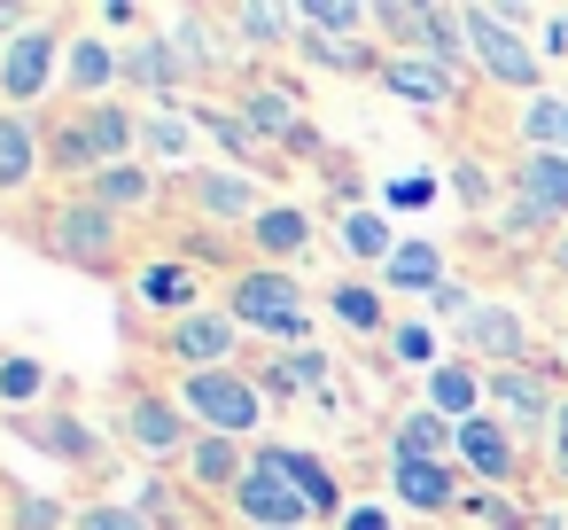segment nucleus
<instances>
[{
  "label": "nucleus",
  "mask_w": 568,
  "mask_h": 530,
  "mask_svg": "<svg viewBox=\"0 0 568 530\" xmlns=\"http://www.w3.org/2000/svg\"><path fill=\"white\" fill-rule=\"evenodd\" d=\"M79 530H156V522H149L133 499H87V507H79Z\"/></svg>",
  "instance_id": "09e8293b"
},
{
  "label": "nucleus",
  "mask_w": 568,
  "mask_h": 530,
  "mask_svg": "<svg viewBox=\"0 0 568 530\" xmlns=\"http://www.w3.org/2000/svg\"><path fill=\"white\" fill-rule=\"evenodd\" d=\"M156 359H164L172 374H211V367H242L250 351H242L234 312H226V304H203V312H187V320L156 328Z\"/></svg>",
  "instance_id": "9d476101"
},
{
  "label": "nucleus",
  "mask_w": 568,
  "mask_h": 530,
  "mask_svg": "<svg viewBox=\"0 0 568 530\" xmlns=\"http://www.w3.org/2000/svg\"><path fill=\"white\" fill-rule=\"evenodd\" d=\"M219 24H226V48L250 56V63L296 48V9L288 0H234V9H219Z\"/></svg>",
  "instance_id": "4be33fe9"
},
{
  "label": "nucleus",
  "mask_w": 568,
  "mask_h": 530,
  "mask_svg": "<svg viewBox=\"0 0 568 530\" xmlns=\"http://www.w3.org/2000/svg\"><path fill=\"white\" fill-rule=\"evenodd\" d=\"M436 196H444L436 172H397V180L382 188V211H389V219H420V211H436Z\"/></svg>",
  "instance_id": "49530a36"
},
{
  "label": "nucleus",
  "mask_w": 568,
  "mask_h": 530,
  "mask_svg": "<svg viewBox=\"0 0 568 530\" xmlns=\"http://www.w3.org/2000/svg\"><path fill=\"white\" fill-rule=\"evenodd\" d=\"M335 530H397V514H389V507H382V499H351V507H343V522H335Z\"/></svg>",
  "instance_id": "603ef678"
},
{
  "label": "nucleus",
  "mask_w": 568,
  "mask_h": 530,
  "mask_svg": "<svg viewBox=\"0 0 568 530\" xmlns=\"http://www.w3.org/2000/svg\"><path fill=\"white\" fill-rule=\"evenodd\" d=\"M40 141H48V172H55V180L87 188V180L102 172V157H94V133H87V118H79V110H71V118H48V126H40Z\"/></svg>",
  "instance_id": "72a5a7b5"
},
{
  "label": "nucleus",
  "mask_w": 568,
  "mask_h": 530,
  "mask_svg": "<svg viewBox=\"0 0 568 530\" xmlns=\"http://www.w3.org/2000/svg\"><path fill=\"white\" fill-rule=\"evenodd\" d=\"M382 483H389V499L397 507H413V514H459V499H467V476H459V460H405V452H382Z\"/></svg>",
  "instance_id": "a211bd4d"
},
{
  "label": "nucleus",
  "mask_w": 568,
  "mask_h": 530,
  "mask_svg": "<svg viewBox=\"0 0 568 530\" xmlns=\"http://www.w3.org/2000/svg\"><path fill=\"white\" fill-rule=\"evenodd\" d=\"M452 351L436 343V320H397L389 328V367H405V374H436Z\"/></svg>",
  "instance_id": "79ce46f5"
},
{
  "label": "nucleus",
  "mask_w": 568,
  "mask_h": 530,
  "mask_svg": "<svg viewBox=\"0 0 568 530\" xmlns=\"http://www.w3.org/2000/svg\"><path fill=\"white\" fill-rule=\"evenodd\" d=\"M125 227H133V219H118V211L94 203L87 188H71V196H55V203L40 211V250H48L55 266L110 273V266L125 258Z\"/></svg>",
  "instance_id": "f03ea898"
},
{
  "label": "nucleus",
  "mask_w": 568,
  "mask_h": 530,
  "mask_svg": "<svg viewBox=\"0 0 568 530\" xmlns=\"http://www.w3.org/2000/svg\"><path fill=\"white\" fill-rule=\"evenodd\" d=\"M514 196H529L537 211H552V219L568 227V157L521 149V157H514Z\"/></svg>",
  "instance_id": "4c0bfd02"
},
{
  "label": "nucleus",
  "mask_w": 568,
  "mask_h": 530,
  "mask_svg": "<svg viewBox=\"0 0 568 530\" xmlns=\"http://www.w3.org/2000/svg\"><path fill=\"white\" fill-rule=\"evenodd\" d=\"M172 398L195 429L211 437H242V444H265V390L250 382V367H211V374H172Z\"/></svg>",
  "instance_id": "7ed1b4c3"
},
{
  "label": "nucleus",
  "mask_w": 568,
  "mask_h": 530,
  "mask_svg": "<svg viewBox=\"0 0 568 530\" xmlns=\"http://www.w3.org/2000/svg\"><path fill=\"white\" fill-rule=\"evenodd\" d=\"M118 437L141 452V460H187V444H195V421L180 413V398H172V382L156 390V382H125L118 390Z\"/></svg>",
  "instance_id": "6e6552de"
},
{
  "label": "nucleus",
  "mask_w": 568,
  "mask_h": 530,
  "mask_svg": "<svg viewBox=\"0 0 568 530\" xmlns=\"http://www.w3.org/2000/svg\"><path fill=\"white\" fill-rule=\"evenodd\" d=\"M296 32L358 40V32H374V9H358V0H304V9H296Z\"/></svg>",
  "instance_id": "a19ab883"
},
{
  "label": "nucleus",
  "mask_w": 568,
  "mask_h": 530,
  "mask_svg": "<svg viewBox=\"0 0 568 530\" xmlns=\"http://www.w3.org/2000/svg\"><path fill=\"white\" fill-rule=\"evenodd\" d=\"M187 110H195L203 141H211V149H219V157H226L234 172H257V180H265V172H281V164H273V149L257 141V126H250V118H242L234 102H187Z\"/></svg>",
  "instance_id": "a878e982"
},
{
  "label": "nucleus",
  "mask_w": 568,
  "mask_h": 530,
  "mask_svg": "<svg viewBox=\"0 0 568 530\" xmlns=\"http://www.w3.org/2000/svg\"><path fill=\"white\" fill-rule=\"evenodd\" d=\"M0 530H79V507L40 483H0Z\"/></svg>",
  "instance_id": "2f4dec72"
},
{
  "label": "nucleus",
  "mask_w": 568,
  "mask_h": 530,
  "mask_svg": "<svg viewBox=\"0 0 568 530\" xmlns=\"http://www.w3.org/2000/svg\"><path fill=\"white\" fill-rule=\"evenodd\" d=\"M110 94H125V48H118L102 24H71V48H63V102L94 110V102H110Z\"/></svg>",
  "instance_id": "f8f14e48"
},
{
  "label": "nucleus",
  "mask_w": 568,
  "mask_h": 530,
  "mask_svg": "<svg viewBox=\"0 0 568 530\" xmlns=\"http://www.w3.org/2000/svg\"><path fill=\"white\" fill-rule=\"evenodd\" d=\"M226 514H234L242 530H320L312 499H304L296 483H281L273 468H257V460H250V476L226 491Z\"/></svg>",
  "instance_id": "dca6fc26"
},
{
  "label": "nucleus",
  "mask_w": 568,
  "mask_h": 530,
  "mask_svg": "<svg viewBox=\"0 0 568 530\" xmlns=\"http://www.w3.org/2000/svg\"><path fill=\"white\" fill-rule=\"evenodd\" d=\"M545 476L568 491V390H560V406H552V429H545Z\"/></svg>",
  "instance_id": "3c124183"
},
{
  "label": "nucleus",
  "mask_w": 568,
  "mask_h": 530,
  "mask_svg": "<svg viewBox=\"0 0 568 530\" xmlns=\"http://www.w3.org/2000/svg\"><path fill=\"white\" fill-rule=\"evenodd\" d=\"M17 429H24L40 452L71 460V468H94V460H102V437H94L79 413H55V421H48V413H17Z\"/></svg>",
  "instance_id": "c9c22d12"
},
{
  "label": "nucleus",
  "mask_w": 568,
  "mask_h": 530,
  "mask_svg": "<svg viewBox=\"0 0 568 530\" xmlns=\"http://www.w3.org/2000/svg\"><path fill=\"white\" fill-rule=\"evenodd\" d=\"M452 196H459V203H467L475 219L490 211V196H498V188H490V172H483V157H452Z\"/></svg>",
  "instance_id": "8fccbe9b"
},
{
  "label": "nucleus",
  "mask_w": 568,
  "mask_h": 530,
  "mask_svg": "<svg viewBox=\"0 0 568 530\" xmlns=\"http://www.w3.org/2000/svg\"><path fill=\"white\" fill-rule=\"evenodd\" d=\"M537 56H545V63L568 56V9H545V24H537Z\"/></svg>",
  "instance_id": "864d4df0"
},
{
  "label": "nucleus",
  "mask_w": 568,
  "mask_h": 530,
  "mask_svg": "<svg viewBox=\"0 0 568 530\" xmlns=\"http://www.w3.org/2000/svg\"><path fill=\"white\" fill-rule=\"evenodd\" d=\"M397 219L382 211V203H358V211H335V250L351 258V266H366V273H382L389 258H397Z\"/></svg>",
  "instance_id": "c85d7f7f"
},
{
  "label": "nucleus",
  "mask_w": 568,
  "mask_h": 530,
  "mask_svg": "<svg viewBox=\"0 0 568 530\" xmlns=\"http://www.w3.org/2000/svg\"><path fill=\"white\" fill-rule=\"evenodd\" d=\"M94 24H102V32H133V40H141V9H133V0H102Z\"/></svg>",
  "instance_id": "5fc2aeb1"
},
{
  "label": "nucleus",
  "mask_w": 568,
  "mask_h": 530,
  "mask_svg": "<svg viewBox=\"0 0 568 530\" xmlns=\"http://www.w3.org/2000/svg\"><path fill=\"white\" fill-rule=\"evenodd\" d=\"M374 281H382L389 297H420V304H428V297H436V289L452 281V250H444V242H436L428 227H405L397 258H389V266H382Z\"/></svg>",
  "instance_id": "5701e85b"
},
{
  "label": "nucleus",
  "mask_w": 568,
  "mask_h": 530,
  "mask_svg": "<svg viewBox=\"0 0 568 530\" xmlns=\"http://www.w3.org/2000/svg\"><path fill=\"white\" fill-rule=\"evenodd\" d=\"M467 56H475V79L498 87V94H545V56L537 40H521L498 9H467Z\"/></svg>",
  "instance_id": "0eeeda50"
},
{
  "label": "nucleus",
  "mask_w": 568,
  "mask_h": 530,
  "mask_svg": "<svg viewBox=\"0 0 568 530\" xmlns=\"http://www.w3.org/2000/svg\"><path fill=\"white\" fill-rule=\"evenodd\" d=\"M250 460H257V468H273L281 483H296V491L312 499V514H320V522H343L351 491L335 483V460H327V452H312V444H288V437H265V444H250Z\"/></svg>",
  "instance_id": "2eb2a0df"
},
{
  "label": "nucleus",
  "mask_w": 568,
  "mask_h": 530,
  "mask_svg": "<svg viewBox=\"0 0 568 530\" xmlns=\"http://www.w3.org/2000/svg\"><path fill=\"white\" fill-rule=\"evenodd\" d=\"M475 304H483V289H475L467 273H452V281H444V289H436V297L420 304V320H452V328H459V320H467Z\"/></svg>",
  "instance_id": "de8ad7c7"
},
{
  "label": "nucleus",
  "mask_w": 568,
  "mask_h": 530,
  "mask_svg": "<svg viewBox=\"0 0 568 530\" xmlns=\"http://www.w3.org/2000/svg\"><path fill=\"white\" fill-rule=\"evenodd\" d=\"M87 196L110 203L118 219H141V211H156V203L172 196V180H164L156 164H102V172L87 180Z\"/></svg>",
  "instance_id": "7c9ffc66"
},
{
  "label": "nucleus",
  "mask_w": 568,
  "mask_h": 530,
  "mask_svg": "<svg viewBox=\"0 0 568 530\" xmlns=\"http://www.w3.org/2000/svg\"><path fill=\"white\" fill-rule=\"evenodd\" d=\"M273 359L288 367L296 398H327V390H335V351H327V343H296V351H273Z\"/></svg>",
  "instance_id": "c03bdc74"
},
{
  "label": "nucleus",
  "mask_w": 568,
  "mask_h": 530,
  "mask_svg": "<svg viewBox=\"0 0 568 530\" xmlns=\"http://www.w3.org/2000/svg\"><path fill=\"white\" fill-rule=\"evenodd\" d=\"M452 460H459V476L467 483H483V491H514L521 476H529V444L498 421V413H475V421H459V444H452Z\"/></svg>",
  "instance_id": "9b49d317"
},
{
  "label": "nucleus",
  "mask_w": 568,
  "mask_h": 530,
  "mask_svg": "<svg viewBox=\"0 0 568 530\" xmlns=\"http://www.w3.org/2000/svg\"><path fill=\"white\" fill-rule=\"evenodd\" d=\"M475 87H483V79H452V71H444V63H428V56H389V63H382V94H389V102H405L413 118L467 110V102H475Z\"/></svg>",
  "instance_id": "4468645a"
},
{
  "label": "nucleus",
  "mask_w": 568,
  "mask_h": 530,
  "mask_svg": "<svg viewBox=\"0 0 568 530\" xmlns=\"http://www.w3.org/2000/svg\"><path fill=\"white\" fill-rule=\"evenodd\" d=\"M180 87H187V71H180V56H172L164 24H149L141 40H125V94H141L149 110H187V102H180Z\"/></svg>",
  "instance_id": "412c9836"
},
{
  "label": "nucleus",
  "mask_w": 568,
  "mask_h": 530,
  "mask_svg": "<svg viewBox=\"0 0 568 530\" xmlns=\"http://www.w3.org/2000/svg\"><path fill=\"white\" fill-rule=\"evenodd\" d=\"M514 133H521V149H545V157H568V94H560V87H545V94H529V102L514 110Z\"/></svg>",
  "instance_id": "58836bf2"
},
{
  "label": "nucleus",
  "mask_w": 568,
  "mask_h": 530,
  "mask_svg": "<svg viewBox=\"0 0 568 530\" xmlns=\"http://www.w3.org/2000/svg\"><path fill=\"white\" fill-rule=\"evenodd\" d=\"M545 258H552V273H568V227L552 234V250H545Z\"/></svg>",
  "instance_id": "6e6d98bb"
},
{
  "label": "nucleus",
  "mask_w": 568,
  "mask_h": 530,
  "mask_svg": "<svg viewBox=\"0 0 568 530\" xmlns=\"http://www.w3.org/2000/svg\"><path fill=\"white\" fill-rule=\"evenodd\" d=\"M420 406H428V413H444L452 429H459V421H475V413H490V398H483V367L452 351L436 374H420Z\"/></svg>",
  "instance_id": "c756f323"
},
{
  "label": "nucleus",
  "mask_w": 568,
  "mask_h": 530,
  "mask_svg": "<svg viewBox=\"0 0 568 530\" xmlns=\"http://www.w3.org/2000/svg\"><path fill=\"white\" fill-rule=\"evenodd\" d=\"M156 24H164V40H172V56H180V71H187V87H211L226 63H242V56L226 48V24L203 17V9H172V17H156Z\"/></svg>",
  "instance_id": "aec40b11"
},
{
  "label": "nucleus",
  "mask_w": 568,
  "mask_h": 530,
  "mask_svg": "<svg viewBox=\"0 0 568 530\" xmlns=\"http://www.w3.org/2000/svg\"><path fill=\"white\" fill-rule=\"evenodd\" d=\"M452 336H459V359H475V367H529V359H545V351H529V320L514 304H498V297H483Z\"/></svg>",
  "instance_id": "f3484780"
},
{
  "label": "nucleus",
  "mask_w": 568,
  "mask_h": 530,
  "mask_svg": "<svg viewBox=\"0 0 568 530\" xmlns=\"http://www.w3.org/2000/svg\"><path fill=\"white\" fill-rule=\"evenodd\" d=\"M48 390H55V374H48L40 351H0V406L9 413H40Z\"/></svg>",
  "instance_id": "ea45409f"
},
{
  "label": "nucleus",
  "mask_w": 568,
  "mask_h": 530,
  "mask_svg": "<svg viewBox=\"0 0 568 530\" xmlns=\"http://www.w3.org/2000/svg\"><path fill=\"white\" fill-rule=\"evenodd\" d=\"M452 444H459V429L413 398V406H397V421H389V444H382V452H405V460H452Z\"/></svg>",
  "instance_id": "f704fd0d"
},
{
  "label": "nucleus",
  "mask_w": 568,
  "mask_h": 530,
  "mask_svg": "<svg viewBox=\"0 0 568 530\" xmlns=\"http://www.w3.org/2000/svg\"><path fill=\"white\" fill-rule=\"evenodd\" d=\"M327 320L335 328H351V336H366V343H389V289L382 281H366V273H343V281H327Z\"/></svg>",
  "instance_id": "cd10ccee"
},
{
  "label": "nucleus",
  "mask_w": 568,
  "mask_h": 530,
  "mask_svg": "<svg viewBox=\"0 0 568 530\" xmlns=\"http://www.w3.org/2000/svg\"><path fill=\"white\" fill-rule=\"evenodd\" d=\"M490 227H498V242H545V250H552V234H560V219L537 211L529 196H506V211H498Z\"/></svg>",
  "instance_id": "a18cd8bd"
},
{
  "label": "nucleus",
  "mask_w": 568,
  "mask_h": 530,
  "mask_svg": "<svg viewBox=\"0 0 568 530\" xmlns=\"http://www.w3.org/2000/svg\"><path fill=\"white\" fill-rule=\"evenodd\" d=\"M242 250H250V266H281V273H296V266L320 250V219H312L304 203H281V196H273V211L242 234Z\"/></svg>",
  "instance_id": "6ab92c4d"
},
{
  "label": "nucleus",
  "mask_w": 568,
  "mask_h": 530,
  "mask_svg": "<svg viewBox=\"0 0 568 530\" xmlns=\"http://www.w3.org/2000/svg\"><path fill=\"white\" fill-rule=\"evenodd\" d=\"M133 304H141L156 328L203 312V266H195L187 250H156V258H141V266H133Z\"/></svg>",
  "instance_id": "ddd939ff"
},
{
  "label": "nucleus",
  "mask_w": 568,
  "mask_h": 530,
  "mask_svg": "<svg viewBox=\"0 0 568 530\" xmlns=\"http://www.w3.org/2000/svg\"><path fill=\"white\" fill-rule=\"evenodd\" d=\"M141 164H156L164 180L195 172V164H203V126H195V110H149V118H141Z\"/></svg>",
  "instance_id": "393cba45"
},
{
  "label": "nucleus",
  "mask_w": 568,
  "mask_h": 530,
  "mask_svg": "<svg viewBox=\"0 0 568 530\" xmlns=\"http://www.w3.org/2000/svg\"><path fill=\"white\" fill-rule=\"evenodd\" d=\"M87 118V133H94V157L102 164H141V118L149 110H133V102H94V110H79Z\"/></svg>",
  "instance_id": "473e14b6"
},
{
  "label": "nucleus",
  "mask_w": 568,
  "mask_h": 530,
  "mask_svg": "<svg viewBox=\"0 0 568 530\" xmlns=\"http://www.w3.org/2000/svg\"><path fill=\"white\" fill-rule=\"evenodd\" d=\"M552 359H560V382H568V343H560V351H552Z\"/></svg>",
  "instance_id": "4d7b16f0"
},
{
  "label": "nucleus",
  "mask_w": 568,
  "mask_h": 530,
  "mask_svg": "<svg viewBox=\"0 0 568 530\" xmlns=\"http://www.w3.org/2000/svg\"><path fill=\"white\" fill-rule=\"evenodd\" d=\"M296 56L312 71H335V79H382V48L374 40H320V32H296Z\"/></svg>",
  "instance_id": "e433bc0d"
},
{
  "label": "nucleus",
  "mask_w": 568,
  "mask_h": 530,
  "mask_svg": "<svg viewBox=\"0 0 568 530\" xmlns=\"http://www.w3.org/2000/svg\"><path fill=\"white\" fill-rule=\"evenodd\" d=\"M483 398L490 413L529 444L552 429V406H560V359H529V367H483Z\"/></svg>",
  "instance_id": "1a4fd4ad"
},
{
  "label": "nucleus",
  "mask_w": 568,
  "mask_h": 530,
  "mask_svg": "<svg viewBox=\"0 0 568 530\" xmlns=\"http://www.w3.org/2000/svg\"><path fill=\"white\" fill-rule=\"evenodd\" d=\"M63 48H71V17H32L9 48H0V110H24L63 94Z\"/></svg>",
  "instance_id": "20e7f679"
},
{
  "label": "nucleus",
  "mask_w": 568,
  "mask_h": 530,
  "mask_svg": "<svg viewBox=\"0 0 568 530\" xmlns=\"http://www.w3.org/2000/svg\"><path fill=\"white\" fill-rule=\"evenodd\" d=\"M242 476H250V444H242V437H211V429H195V444H187V460H180V491L226 499Z\"/></svg>",
  "instance_id": "bb28decb"
},
{
  "label": "nucleus",
  "mask_w": 568,
  "mask_h": 530,
  "mask_svg": "<svg viewBox=\"0 0 568 530\" xmlns=\"http://www.w3.org/2000/svg\"><path fill=\"white\" fill-rule=\"evenodd\" d=\"M234 110L257 126V141H265V149L320 157V126H312V110H304V87H296V79H281V71H242Z\"/></svg>",
  "instance_id": "39448f33"
},
{
  "label": "nucleus",
  "mask_w": 568,
  "mask_h": 530,
  "mask_svg": "<svg viewBox=\"0 0 568 530\" xmlns=\"http://www.w3.org/2000/svg\"><path fill=\"white\" fill-rule=\"evenodd\" d=\"M219 304L234 312V328H242V336H265L273 351L320 343V336H312V304H304V281H296V273H281V266H234V273H226V297H219Z\"/></svg>",
  "instance_id": "f257e3e1"
},
{
  "label": "nucleus",
  "mask_w": 568,
  "mask_h": 530,
  "mask_svg": "<svg viewBox=\"0 0 568 530\" xmlns=\"http://www.w3.org/2000/svg\"><path fill=\"white\" fill-rule=\"evenodd\" d=\"M172 196H180L211 234H250V227L273 211L265 180H257V172H234V164H195V172L172 180Z\"/></svg>",
  "instance_id": "423d86ee"
},
{
  "label": "nucleus",
  "mask_w": 568,
  "mask_h": 530,
  "mask_svg": "<svg viewBox=\"0 0 568 530\" xmlns=\"http://www.w3.org/2000/svg\"><path fill=\"white\" fill-rule=\"evenodd\" d=\"M459 514H467V522H483V530H537V514H529L514 491H483V483H467Z\"/></svg>",
  "instance_id": "37998d69"
},
{
  "label": "nucleus",
  "mask_w": 568,
  "mask_h": 530,
  "mask_svg": "<svg viewBox=\"0 0 568 530\" xmlns=\"http://www.w3.org/2000/svg\"><path fill=\"white\" fill-rule=\"evenodd\" d=\"M48 180V141H40V118L24 110H0V203H17Z\"/></svg>",
  "instance_id": "b1692460"
}]
</instances>
